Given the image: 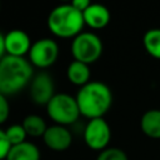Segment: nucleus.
<instances>
[{"instance_id": "nucleus-1", "label": "nucleus", "mask_w": 160, "mask_h": 160, "mask_svg": "<svg viewBox=\"0 0 160 160\" xmlns=\"http://www.w3.org/2000/svg\"><path fill=\"white\" fill-rule=\"evenodd\" d=\"M80 114L89 120L104 118L112 105L111 89L102 81H90L76 94Z\"/></svg>"}, {"instance_id": "nucleus-2", "label": "nucleus", "mask_w": 160, "mask_h": 160, "mask_svg": "<svg viewBox=\"0 0 160 160\" xmlns=\"http://www.w3.org/2000/svg\"><path fill=\"white\" fill-rule=\"evenodd\" d=\"M34 78L32 65L25 58L5 55L0 60V92L14 95L22 90Z\"/></svg>"}, {"instance_id": "nucleus-3", "label": "nucleus", "mask_w": 160, "mask_h": 160, "mask_svg": "<svg viewBox=\"0 0 160 160\" xmlns=\"http://www.w3.org/2000/svg\"><path fill=\"white\" fill-rule=\"evenodd\" d=\"M85 25L82 12L71 4H62L54 8L48 16V28L58 38L69 39L81 34Z\"/></svg>"}, {"instance_id": "nucleus-4", "label": "nucleus", "mask_w": 160, "mask_h": 160, "mask_svg": "<svg viewBox=\"0 0 160 160\" xmlns=\"http://www.w3.org/2000/svg\"><path fill=\"white\" fill-rule=\"evenodd\" d=\"M46 112L56 125L62 126L74 124L81 115L76 98L66 92L55 94L46 105Z\"/></svg>"}, {"instance_id": "nucleus-5", "label": "nucleus", "mask_w": 160, "mask_h": 160, "mask_svg": "<svg viewBox=\"0 0 160 160\" xmlns=\"http://www.w3.org/2000/svg\"><path fill=\"white\" fill-rule=\"evenodd\" d=\"M102 41L101 39L90 31H82L72 39L71 54L74 60L81 61L84 64H92L98 61L102 54Z\"/></svg>"}, {"instance_id": "nucleus-6", "label": "nucleus", "mask_w": 160, "mask_h": 160, "mask_svg": "<svg viewBox=\"0 0 160 160\" xmlns=\"http://www.w3.org/2000/svg\"><path fill=\"white\" fill-rule=\"evenodd\" d=\"M59 45L50 38H42L32 42L29 51V61L31 65L46 69L50 68L59 58Z\"/></svg>"}, {"instance_id": "nucleus-7", "label": "nucleus", "mask_w": 160, "mask_h": 160, "mask_svg": "<svg viewBox=\"0 0 160 160\" xmlns=\"http://www.w3.org/2000/svg\"><path fill=\"white\" fill-rule=\"evenodd\" d=\"M110 139L111 129L104 118L91 119L88 121L84 129V141L90 149L100 152L109 148Z\"/></svg>"}, {"instance_id": "nucleus-8", "label": "nucleus", "mask_w": 160, "mask_h": 160, "mask_svg": "<svg viewBox=\"0 0 160 160\" xmlns=\"http://www.w3.org/2000/svg\"><path fill=\"white\" fill-rule=\"evenodd\" d=\"M55 95V84L52 76L46 71L34 75L30 82V98L38 105H48Z\"/></svg>"}, {"instance_id": "nucleus-9", "label": "nucleus", "mask_w": 160, "mask_h": 160, "mask_svg": "<svg viewBox=\"0 0 160 160\" xmlns=\"http://www.w3.org/2000/svg\"><path fill=\"white\" fill-rule=\"evenodd\" d=\"M42 140L45 145L52 151H65L70 148L72 142V135L66 126L62 125H51L48 126Z\"/></svg>"}, {"instance_id": "nucleus-10", "label": "nucleus", "mask_w": 160, "mask_h": 160, "mask_svg": "<svg viewBox=\"0 0 160 160\" xmlns=\"http://www.w3.org/2000/svg\"><path fill=\"white\" fill-rule=\"evenodd\" d=\"M32 42L28 32L21 29H12L5 34V50L6 55L24 58L25 54H29Z\"/></svg>"}, {"instance_id": "nucleus-11", "label": "nucleus", "mask_w": 160, "mask_h": 160, "mask_svg": "<svg viewBox=\"0 0 160 160\" xmlns=\"http://www.w3.org/2000/svg\"><path fill=\"white\" fill-rule=\"evenodd\" d=\"M82 16L85 25L95 30L108 26L111 19L109 9L102 4H90V6L82 12Z\"/></svg>"}, {"instance_id": "nucleus-12", "label": "nucleus", "mask_w": 160, "mask_h": 160, "mask_svg": "<svg viewBox=\"0 0 160 160\" xmlns=\"http://www.w3.org/2000/svg\"><path fill=\"white\" fill-rule=\"evenodd\" d=\"M140 130L150 139H160V109H149L141 115Z\"/></svg>"}, {"instance_id": "nucleus-13", "label": "nucleus", "mask_w": 160, "mask_h": 160, "mask_svg": "<svg viewBox=\"0 0 160 160\" xmlns=\"http://www.w3.org/2000/svg\"><path fill=\"white\" fill-rule=\"evenodd\" d=\"M66 76L68 80L78 86H84L88 82H90V76H91V71L88 64H84L81 61H71L68 65L66 69Z\"/></svg>"}, {"instance_id": "nucleus-14", "label": "nucleus", "mask_w": 160, "mask_h": 160, "mask_svg": "<svg viewBox=\"0 0 160 160\" xmlns=\"http://www.w3.org/2000/svg\"><path fill=\"white\" fill-rule=\"evenodd\" d=\"M41 154L39 148L30 142L25 141L22 144L11 146L6 160H40Z\"/></svg>"}, {"instance_id": "nucleus-15", "label": "nucleus", "mask_w": 160, "mask_h": 160, "mask_svg": "<svg viewBox=\"0 0 160 160\" xmlns=\"http://www.w3.org/2000/svg\"><path fill=\"white\" fill-rule=\"evenodd\" d=\"M21 125L24 126L28 136H31V138H40V136L42 138L48 129L45 120L36 114H30L25 116Z\"/></svg>"}, {"instance_id": "nucleus-16", "label": "nucleus", "mask_w": 160, "mask_h": 160, "mask_svg": "<svg viewBox=\"0 0 160 160\" xmlns=\"http://www.w3.org/2000/svg\"><path fill=\"white\" fill-rule=\"evenodd\" d=\"M142 45L150 56L160 60V28L149 29L142 36Z\"/></svg>"}, {"instance_id": "nucleus-17", "label": "nucleus", "mask_w": 160, "mask_h": 160, "mask_svg": "<svg viewBox=\"0 0 160 160\" xmlns=\"http://www.w3.org/2000/svg\"><path fill=\"white\" fill-rule=\"evenodd\" d=\"M5 132H6V136L10 141V144H11V146H15V145H19V144H22V142L26 141L25 139H26L28 134H26V131H25V129L21 124L10 125L5 130Z\"/></svg>"}, {"instance_id": "nucleus-18", "label": "nucleus", "mask_w": 160, "mask_h": 160, "mask_svg": "<svg viewBox=\"0 0 160 160\" xmlns=\"http://www.w3.org/2000/svg\"><path fill=\"white\" fill-rule=\"evenodd\" d=\"M96 160H129V158L122 149L109 146L99 152Z\"/></svg>"}, {"instance_id": "nucleus-19", "label": "nucleus", "mask_w": 160, "mask_h": 160, "mask_svg": "<svg viewBox=\"0 0 160 160\" xmlns=\"http://www.w3.org/2000/svg\"><path fill=\"white\" fill-rule=\"evenodd\" d=\"M10 149H11V144L6 136V132L5 130L0 129V160H6Z\"/></svg>"}, {"instance_id": "nucleus-20", "label": "nucleus", "mask_w": 160, "mask_h": 160, "mask_svg": "<svg viewBox=\"0 0 160 160\" xmlns=\"http://www.w3.org/2000/svg\"><path fill=\"white\" fill-rule=\"evenodd\" d=\"M10 115V104L6 95L0 92V125L4 124Z\"/></svg>"}, {"instance_id": "nucleus-21", "label": "nucleus", "mask_w": 160, "mask_h": 160, "mask_svg": "<svg viewBox=\"0 0 160 160\" xmlns=\"http://www.w3.org/2000/svg\"><path fill=\"white\" fill-rule=\"evenodd\" d=\"M90 1L89 0H74L72 2H71V5L76 9V10H79V11H81V12H84L89 6H90Z\"/></svg>"}, {"instance_id": "nucleus-22", "label": "nucleus", "mask_w": 160, "mask_h": 160, "mask_svg": "<svg viewBox=\"0 0 160 160\" xmlns=\"http://www.w3.org/2000/svg\"><path fill=\"white\" fill-rule=\"evenodd\" d=\"M5 52H6V50H5V35H2L0 32V60L5 56Z\"/></svg>"}, {"instance_id": "nucleus-23", "label": "nucleus", "mask_w": 160, "mask_h": 160, "mask_svg": "<svg viewBox=\"0 0 160 160\" xmlns=\"http://www.w3.org/2000/svg\"><path fill=\"white\" fill-rule=\"evenodd\" d=\"M0 8H1V5H0Z\"/></svg>"}]
</instances>
